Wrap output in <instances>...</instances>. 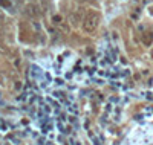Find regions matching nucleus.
I'll list each match as a JSON object with an SVG mask.
<instances>
[{
  "instance_id": "obj_1",
  "label": "nucleus",
  "mask_w": 153,
  "mask_h": 145,
  "mask_svg": "<svg viewBox=\"0 0 153 145\" xmlns=\"http://www.w3.org/2000/svg\"><path fill=\"white\" fill-rule=\"evenodd\" d=\"M100 20H101V16L98 14V12H95V11L89 12V14L84 17V20H83V31L87 32V34H92L98 28Z\"/></svg>"
},
{
  "instance_id": "obj_2",
  "label": "nucleus",
  "mask_w": 153,
  "mask_h": 145,
  "mask_svg": "<svg viewBox=\"0 0 153 145\" xmlns=\"http://www.w3.org/2000/svg\"><path fill=\"white\" fill-rule=\"evenodd\" d=\"M25 14H26L28 17H38L40 16V9H38L35 5H28L26 8H25Z\"/></svg>"
},
{
  "instance_id": "obj_3",
  "label": "nucleus",
  "mask_w": 153,
  "mask_h": 145,
  "mask_svg": "<svg viewBox=\"0 0 153 145\" xmlns=\"http://www.w3.org/2000/svg\"><path fill=\"white\" fill-rule=\"evenodd\" d=\"M141 41L146 44V46H150L153 43V32H144L143 37H141Z\"/></svg>"
},
{
  "instance_id": "obj_4",
  "label": "nucleus",
  "mask_w": 153,
  "mask_h": 145,
  "mask_svg": "<svg viewBox=\"0 0 153 145\" xmlns=\"http://www.w3.org/2000/svg\"><path fill=\"white\" fill-rule=\"evenodd\" d=\"M0 5L5 6V8H9L11 6V2H9V0H0Z\"/></svg>"
},
{
  "instance_id": "obj_5",
  "label": "nucleus",
  "mask_w": 153,
  "mask_h": 145,
  "mask_svg": "<svg viewBox=\"0 0 153 145\" xmlns=\"http://www.w3.org/2000/svg\"><path fill=\"white\" fill-rule=\"evenodd\" d=\"M60 20H61V18H60V16H57V17H54V21H55V23H60Z\"/></svg>"
},
{
  "instance_id": "obj_6",
  "label": "nucleus",
  "mask_w": 153,
  "mask_h": 145,
  "mask_svg": "<svg viewBox=\"0 0 153 145\" xmlns=\"http://www.w3.org/2000/svg\"><path fill=\"white\" fill-rule=\"evenodd\" d=\"M150 12H152V14H153V6H152V8H150Z\"/></svg>"
}]
</instances>
